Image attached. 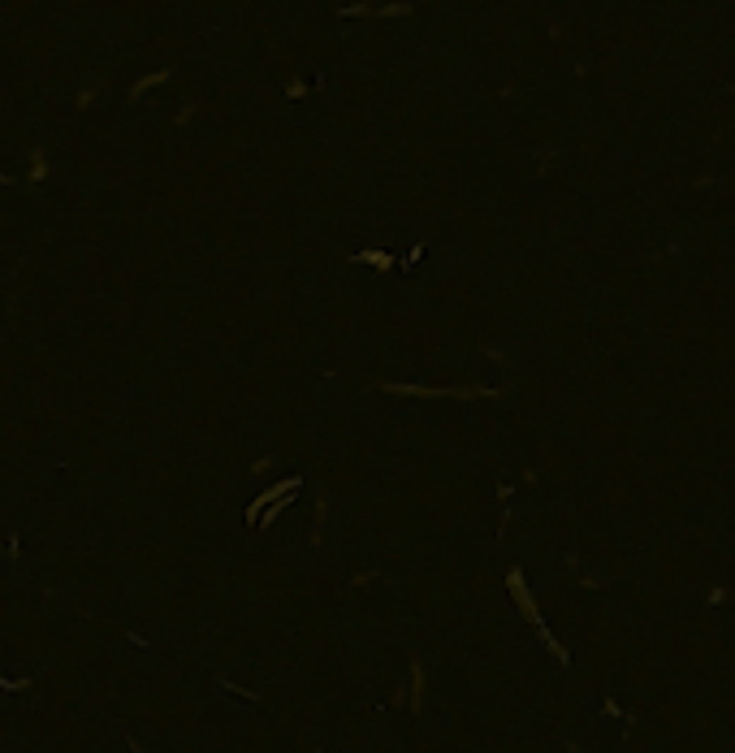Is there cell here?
<instances>
[{"mask_svg": "<svg viewBox=\"0 0 735 753\" xmlns=\"http://www.w3.org/2000/svg\"><path fill=\"white\" fill-rule=\"evenodd\" d=\"M506 589H510V598L519 602V610H523V619H528V624H532V628H537V632H541V636L549 641V649H554V658H558V663H571V654H567V649H563V645H558V641H554V636L545 632V624H541V610H537V602H532V593H528V585H523V571H519V567H515V571L506 576Z\"/></svg>", "mask_w": 735, "mask_h": 753, "instance_id": "1", "label": "cell"}, {"mask_svg": "<svg viewBox=\"0 0 735 753\" xmlns=\"http://www.w3.org/2000/svg\"><path fill=\"white\" fill-rule=\"evenodd\" d=\"M424 689H429V667L424 658H411V689H407V706L419 714L424 710Z\"/></svg>", "mask_w": 735, "mask_h": 753, "instance_id": "2", "label": "cell"}, {"mask_svg": "<svg viewBox=\"0 0 735 753\" xmlns=\"http://www.w3.org/2000/svg\"><path fill=\"white\" fill-rule=\"evenodd\" d=\"M165 78H169V70H156V74H148L143 83H134V91H130V95H143L148 87H156V83H165Z\"/></svg>", "mask_w": 735, "mask_h": 753, "instance_id": "3", "label": "cell"}]
</instances>
